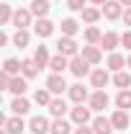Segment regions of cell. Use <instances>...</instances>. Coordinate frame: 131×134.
<instances>
[{"mask_svg":"<svg viewBox=\"0 0 131 134\" xmlns=\"http://www.w3.org/2000/svg\"><path fill=\"white\" fill-rule=\"evenodd\" d=\"M69 100L72 103H85V100H90V93H87V88H82V83H75L69 85Z\"/></svg>","mask_w":131,"mask_h":134,"instance_id":"30bf717a","label":"cell"},{"mask_svg":"<svg viewBox=\"0 0 131 134\" xmlns=\"http://www.w3.org/2000/svg\"><path fill=\"white\" fill-rule=\"evenodd\" d=\"M46 88H49L54 96H62L64 90H69V85H67L64 75H54V72H51L49 77H46Z\"/></svg>","mask_w":131,"mask_h":134,"instance_id":"277c9868","label":"cell"},{"mask_svg":"<svg viewBox=\"0 0 131 134\" xmlns=\"http://www.w3.org/2000/svg\"><path fill=\"white\" fill-rule=\"evenodd\" d=\"M8 41H10V39H8V34H0V47H5Z\"/></svg>","mask_w":131,"mask_h":134,"instance_id":"f35d334b","label":"cell"},{"mask_svg":"<svg viewBox=\"0 0 131 134\" xmlns=\"http://www.w3.org/2000/svg\"><path fill=\"white\" fill-rule=\"evenodd\" d=\"M121 5H126V8H131V0H118Z\"/></svg>","mask_w":131,"mask_h":134,"instance_id":"60d3db41","label":"cell"},{"mask_svg":"<svg viewBox=\"0 0 131 134\" xmlns=\"http://www.w3.org/2000/svg\"><path fill=\"white\" fill-rule=\"evenodd\" d=\"M69 72H72L75 77H85V75H90V62H87L82 54H77V57L69 59Z\"/></svg>","mask_w":131,"mask_h":134,"instance_id":"3957f363","label":"cell"},{"mask_svg":"<svg viewBox=\"0 0 131 134\" xmlns=\"http://www.w3.org/2000/svg\"><path fill=\"white\" fill-rule=\"evenodd\" d=\"M126 67H131V54H129V59H126Z\"/></svg>","mask_w":131,"mask_h":134,"instance_id":"b9f144b4","label":"cell"},{"mask_svg":"<svg viewBox=\"0 0 131 134\" xmlns=\"http://www.w3.org/2000/svg\"><path fill=\"white\" fill-rule=\"evenodd\" d=\"M3 72H8V75H21L23 72V62H18V59H13V57H8L5 62H3Z\"/></svg>","mask_w":131,"mask_h":134,"instance_id":"44dd1931","label":"cell"},{"mask_svg":"<svg viewBox=\"0 0 131 134\" xmlns=\"http://www.w3.org/2000/svg\"><path fill=\"white\" fill-rule=\"evenodd\" d=\"M49 67H51V72H54V75H62L67 67H69V59H67L64 54H57V57H51Z\"/></svg>","mask_w":131,"mask_h":134,"instance_id":"ac0fdd59","label":"cell"},{"mask_svg":"<svg viewBox=\"0 0 131 134\" xmlns=\"http://www.w3.org/2000/svg\"><path fill=\"white\" fill-rule=\"evenodd\" d=\"M85 3H87V0H67V8H69V10H75V13H77V10H85Z\"/></svg>","mask_w":131,"mask_h":134,"instance_id":"e575fe53","label":"cell"},{"mask_svg":"<svg viewBox=\"0 0 131 134\" xmlns=\"http://www.w3.org/2000/svg\"><path fill=\"white\" fill-rule=\"evenodd\" d=\"M51 134H72V126L64 119H54L51 121Z\"/></svg>","mask_w":131,"mask_h":134,"instance_id":"f546056e","label":"cell"},{"mask_svg":"<svg viewBox=\"0 0 131 134\" xmlns=\"http://www.w3.org/2000/svg\"><path fill=\"white\" fill-rule=\"evenodd\" d=\"M108 0H93V5H105Z\"/></svg>","mask_w":131,"mask_h":134,"instance_id":"ab89813d","label":"cell"},{"mask_svg":"<svg viewBox=\"0 0 131 134\" xmlns=\"http://www.w3.org/2000/svg\"><path fill=\"white\" fill-rule=\"evenodd\" d=\"M51 96H54V93H51L49 88H39V90H36V93H33V100H36V103H39V106H49L51 100Z\"/></svg>","mask_w":131,"mask_h":134,"instance_id":"83f0119b","label":"cell"},{"mask_svg":"<svg viewBox=\"0 0 131 134\" xmlns=\"http://www.w3.org/2000/svg\"><path fill=\"white\" fill-rule=\"evenodd\" d=\"M59 26H62V36H75V34L80 31V23L75 18H64Z\"/></svg>","mask_w":131,"mask_h":134,"instance_id":"4316f807","label":"cell"},{"mask_svg":"<svg viewBox=\"0 0 131 134\" xmlns=\"http://www.w3.org/2000/svg\"><path fill=\"white\" fill-rule=\"evenodd\" d=\"M23 129H26V124H23L21 116H13V119L5 121V134H21Z\"/></svg>","mask_w":131,"mask_h":134,"instance_id":"603a6c76","label":"cell"},{"mask_svg":"<svg viewBox=\"0 0 131 134\" xmlns=\"http://www.w3.org/2000/svg\"><path fill=\"white\" fill-rule=\"evenodd\" d=\"M33 31H36V36H39V39H46V36H51V34H54V23H51L49 18H39V21L33 23Z\"/></svg>","mask_w":131,"mask_h":134,"instance_id":"5bb4252c","label":"cell"},{"mask_svg":"<svg viewBox=\"0 0 131 134\" xmlns=\"http://www.w3.org/2000/svg\"><path fill=\"white\" fill-rule=\"evenodd\" d=\"M90 126H93L95 134H113V124H111V119H105V116H95L90 121Z\"/></svg>","mask_w":131,"mask_h":134,"instance_id":"4fadbf2b","label":"cell"},{"mask_svg":"<svg viewBox=\"0 0 131 134\" xmlns=\"http://www.w3.org/2000/svg\"><path fill=\"white\" fill-rule=\"evenodd\" d=\"M116 106L123 108V111H131V90H129V88L118 90V96H116Z\"/></svg>","mask_w":131,"mask_h":134,"instance_id":"cb8c5ba5","label":"cell"},{"mask_svg":"<svg viewBox=\"0 0 131 134\" xmlns=\"http://www.w3.org/2000/svg\"><path fill=\"white\" fill-rule=\"evenodd\" d=\"M28 132H33V134H49V132H51L49 119H44V116H33L31 121H28Z\"/></svg>","mask_w":131,"mask_h":134,"instance_id":"9c48e42d","label":"cell"},{"mask_svg":"<svg viewBox=\"0 0 131 134\" xmlns=\"http://www.w3.org/2000/svg\"><path fill=\"white\" fill-rule=\"evenodd\" d=\"M121 47H123V49H131V31L121 34Z\"/></svg>","mask_w":131,"mask_h":134,"instance_id":"d590c367","label":"cell"},{"mask_svg":"<svg viewBox=\"0 0 131 134\" xmlns=\"http://www.w3.org/2000/svg\"><path fill=\"white\" fill-rule=\"evenodd\" d=\"M33 59H36V65L39 67H46L51 62V57H49V49L41 44V47H36V52H33Z\"/></svg>","mask_w":131,"mask_h":134,"instance_id":"d4e9b609","label":"cell"},{"mask_svg":"<svg viewBox=\"0 0 131 134\" xmlns=\"http://www.w3.org/2000/svg\"><path fill=\"white\" fill-rule=\"evenodd\" d=\"M118 44H121V36H118L116 31H105L103 39H100V49H103V52H116Z\"/></svg>","mask_w":131,"mask_h":134,"instance_id":"7c38bea8","label":"cell"},{"mask_svg":"<svg viewBox=\"0 0 131 134\" xmlns=\"http://www.w3.org/2000/svg\"><path fill=\"white\" fill-rule=\"evenodd\" d=\"M113 85L118 88V90L129 88V85H131V75H129V72H123V70H121V72H116V75H113Z\"/></svg>","mask_w":131,"mask_h":134,"instance_id":"1f68e13d","label":"cell"},{"mask_svg":"<svg viewBox=\"0 0 131 134\" xmlns=\"http://www.w3.org/2000/svg\"><path fill=\"white\" fill-rule=\"evenodd\" d=\"M82 57H85L90 65H100V59H103V49H100L98 44H87V47H82Z\"/></svg>","mask_w":131,"mask_h":134,"instance_id":"8fae6325","label":"cell"},{"mask_svg":"<svg viewBox=\"0 0 131 134\" xmlns=\"http://www.w3.org/2000/svg\"><path fill=\"white\" fill-rule=\"evenodd\" d=\"M69 119L77 124V126H85L93 121V108L90 106H82V103H75V108L69 111Z\"/></svg>","mask_w":131,"mask_h":134,"instance_id":"6da1fadb","label":"cell"},{"mask_svg":"<svg viewBox=\"0 0 131 134\" xmlns=\"http://www.w3.org/2000/svg\"><path fill=\"white\" fill-rule=\"evenodd\" d=\"M98 18H100V10H98V8H85V10H82V21L90 23V26H93Z\"/></svg>","mask_w":131,"mask_h":134,"instance_id":"836d02e7","label":"cell"},{"mask_svg":"<svg viewBox=\"0 0 131 134\" xmlns=\"http://www.w3.org/2000/svg\"><path fill=\"white\" fill-rule=\"evenodd\" d=\"M90 83H93L95 90H103L105 85L111 83V75H108L103 67H98V70H93V72H90Z\"/></svg>","mask_w":131,"mask_h":134,"instance_id":"8992f818","label":"cell"},{"mask_svg":"<svg viewBox=\"0 0 131 134\" xmlns=\"http://www.w3.org/2000/svg\"><path fill=\"white\" fill-rule=\"evenodd\" d=\"M13 16H16V10H13L8 3H3V5H0V23H3V26L13 23Z\"/></svg>","mask_w":131,"mask_h":134,"instance_id":"d6a6232c","label":"cell"},{"mask_svg":"<svg viewBox=\"0 0 131 134\" xmlns=\"http://www.w3.org/2000/svg\"><path fill=\"white\" fill-rule=\"evenodd\" d=\"M123 23H126V26H131V8H126V10H123Z\"/></svg>","mask_w":131,"mask_h":134,"instance_id":"74e56055","label":"cell"},{"mask_svg":"<svg viewBox=\"0 0 131 134\" xmlns=\"http://www.w3.org/2000/svg\"><path fill=\"white\" fill-rule=\"evenodd\" d=\"M100 39H103V34H100L98 26H87L85 29V41L87 44H100Z\"/></svg>","mask_w":131,"mask_h":134,"instance_id":"4dcf8cb0","label":"cell"},{"mask_svg":"<svg viewBox=\"0 0 131 134\" xmlns=\"http://www.w3.org/2000/svg\"><path fill=\"white\" fill-rule=\"evenodd\" d=\"M105 67H108V70H113V72H121V70L126 67V59H123V54H118V52H111V57H108Z\"/></svg>","mask_w":131,"mask_h":134,"instance_id":"d6986e66","label":"cell"},{"mask_svg":"<svg viewBox=\"0 0 131 134\" xmlns=\"http://www.w3.org/2000/svg\"><path fill=\"white\" fill-rule=\"evenodd\" d=\"M72 134H95V132H93V126H87V124H85V126H77Z\"/></svg>","mask_w":131,"mask_h":134,"instance_id":"8d00e7d4","label":"cell"},{"mask_svg":"<svg viewBox=\"0 0 131 134\" xmlns=\"http://www.w3.org/2000/svg\"><path fill=\"white\" fill-rule=\"evenodd\" d=\"M31 18H33L31 8H18L16 16H13V26H16V29H28V26H31Z\"/></svg>","mask_w":131,"mask_h":134,"instance_id":"ba28073f","label":"cell"},{"mask_svg":"<svg viewBox=\"0 0 131 134\" xmlns=\"http://www.w3.org/2000/svg\"><path fill=\"white\" fill-rule=\"evenodd\" d=\"M28 41H31V34H28V29H16V34H13V44L16 47H28Z\"/></svg>","mask_w":131,"mask_h":134,"instance_id":"484cf974","label":"cell"},{"mask_svg":"<svg viewBox=\"0 0 131 134\" xmlns=\"http://www.w3.org/2000/svg\"><path fill=\"white\" fill-rule=\"evenodd\" d=\"M67 111H72V108H67V100H64V98H54V100L49 103V114H51L54 119H62Z\"/></svg>","mask_w":131,"mask_h":134,"instance_id":"2e32d148","label":"cell"},{"mask_svg":"<svg viewBox=\"0 0 131 134\" xmlns=\"http://www.w3.org/2000/svg\"><path fill=\"white\" fill-rule=\"evenodd\" d=\"M39 70H41V67L36 65V59L31 57V59H23V72H21V75L31 80V77H36V75H39Z\"/></svg>","mask_w":131,"mask_h":134,"instance_id":"f1b7e54d","label":"cell"},{"mask_svg":"<svg viewBox=\"0 0 131 134\" xmlns=\"http://www.w3.org/2000/svg\"><path fill=\"white\" fill-rule=\"evenodd\" d=\"M103 16L108 18V21H118V18L123 16V5H121L118 0H108V3L103 5Z\"/></svg>","mask_w":131,"mask_h":134,"instance_id":"5b68a950","label":"cell"},{"mask_svg":"<svg viewBox=\"0 0 131 134\" xmlns=\"http://www.w3.org/2000/svg\"><path fill=\"white\" fill-rule=\"evenodd\" d=\"M10 111H13L16 116H23V114H28V111H31V103L23 98V96H16L13 103H10Z\"/></svg>","mask_w":131,"mask_h":134,"instance_id":"e0dca14e","label":"cell"},{"mask_svg":"<svg viewBox=\"0 0 131 134\" xmlns=\"http://www.w3.org/2000/svg\"><path fill=\"white\" fill-rule=\"evenodd\" d=\"M49 8H51L49 0H33V3H31V13H33L36 18H46Z\"/></svg>","mask_w":131,"mask_h":134,"instance_id":"ffe728a7","label":"cell"},{"mask_svg":"<svg viewBox=\"0 0 131 134\" xmlns=\"http://www.w3.org/2000/svg\"><path fill=\"white\" fill-rule=\"evenodd\" d=\"M57 52L59 54H64V57H77L80 52H77V41H75V36H62L59 41H57Z\"/></svg>","mask_w":131,"mask_h":134,"instance_id":"7a4b0ae2","label":"cell"},{"mask_svg":"<svg viewBox=\"0 0 131 134\" xmlns=\"http://www.w3.org/2000/svg\"><path fill=\"white\" fill-rule=\"evenodd\" d=\"M111 124H113V129H129V124H131V119L129 114L123 111V108H118V111H113V116H111Z\"/></svg>","mask_w":131,"mask_h":134,"instance_id":"9a60e30c","label":"cell"},{"mask_svg":"<svg viewBox=\"0 0 131 134\" xmlns=\"http://www.w3.org/2000/svg\"><path fill=\"white\" fill-rule=\"evenodd\" d=\"M28 77H23V75H16L13 77V83H10V93L13 96H23L26 90H28V83H26Z\"/></svg>","mask_w":131,"mask_h":134,"instance_id":"7402d4cb","label":"cell"},{"mask_svg":"<svg viewBox=\"0 0 131 134\" xmlns=\"http://www.w3.org/2000/svg\"><path fill=\"white\" fill-rule=\"evenodd\" d=\"M90 108L93 111H103V108H108V103H111V98H108V93L105 90H95L93 96H90Z\"/></svg>","mask_w":131,"mask_h":134,"instance_id":"52a82bcc","label":"cell"}]
</instances>
